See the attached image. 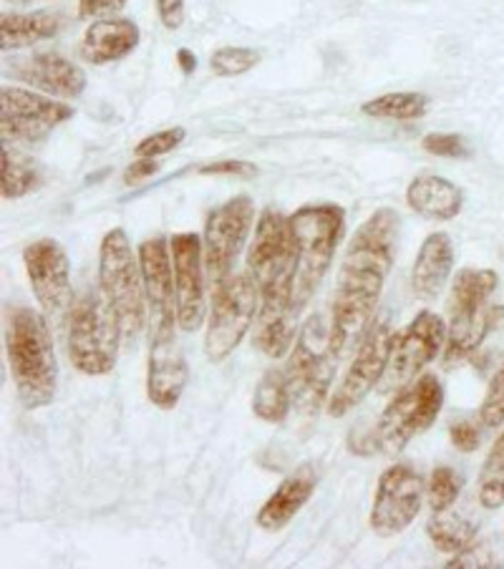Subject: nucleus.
Listing matches in <instances>:
<instances>
[{
    "instance_id": "1",
    "label": "nucleus",
    "mask_w": 504,
    "mask_h": 569,
    "mask_svg": "<svg viewBox=\"0 0 504 569\" xmlns=\"http://www.w3.org/2000/svg\"><path fill=\"white\" fill-rule=\"evenodd\" d=\"M398 214L378 210L358 227L340 262L336 296L330 308V340L340 356L346 348L360 343L370 322L376 320L378 300L384 296L388 272L396 260Z\"/></svg>"
},
{
    "instance_id": "2",
    "label": "nucleus",
    "mask_w": 504,
    "mask_h": 569,
    "mask_svg": "<svg viewBox=\"0 0 504 569\" xmlns=\"http://www.w3.org/2000/svg\"><path fill=\"white\" fill-rule=\"evenodd\" d=\"M6 353L23 409L38 411L51 406L59 388V360L46 316L31 308H16L6 322Z\"/></svg>"
},
{
    "instance_id": "3",
    "label": "nucleus",
    "mask_w": 504,
    "mask_h": 569,
    "mask_svg": "<svg viewBox=\"0 0 504 569\" xmlns=\"http://www.w3.org/2000/svg\"><path fill=\"white\" fill-rule=\"evenodd\" d=\"M296 237V274H293V306L300 312L316 296L336 258L346 232L344 207L323 202L306 204L290 217Z\"/></svg>"
},
{
    "instance_id": "4",
    "label": "nucleus",
    "mask_w": 504,
    "mask_h": 569,
    "mask_svg": "<svg viewBox=\"0 0 504 569\" xmlns=\"http://www.w3.org/2000/svg\"><path fill=\"white\" fill-rule=\"evenodd\" d=\"M99 290L117 316L123 338L135 343L147 326V292L139 252L131 250L127 232L119 227L103 234L101 240Z\"/></svg>"
},
{
    "instance_id": "5",
    "label": "nucleus",
    "mask_w": 504,
    "mask_h": 569,
    "mask_svg": "<svg viewBox=\"0 0 504 569\" xmlns=\"http://www.w3.org/2000/svg\"><path fill=\"white\" fill-rule=\"evenodd\" d=\"M444 406V388L434 373L418 376L414 383L404 386L384 413L378 416L374 429L366 439L364 453H386L396 457L418 433H424L439 419Z\"/></svg>"
},
{
    "instance_id": "6",
    "label": "nucleus",
    "mask_w": 504,
    "mask_h": 569,
    "mask_svg": "<svg viewBox=\"0 0 504 569\" xmlns=\"http://www.w3.org/2000/svg\"><path fill=\"white\" fill-rule=\"evenodd\" d=\"M123 338L117 316L101 290H87L69 310V358L83 376H107Z\"/></svg>"
},
{
    "instance_id": "7",
    "label": "nucleus",
    "mask_w": 504,
    "mask_h": 569,
    "mask_svg": "<svg viewBox=\"0 0 504 569\" xmlns=\"http://www.w3.org/2000/svg\"><path fill=\"white\" fill-rule=\"evenodd\" d=\"M494 270H462L452 282L449 312L452 333L444 346V366L452 368L482 346L497 318H504V308L487 310V300L497 290Z\"/></svg>"
},
{
    "instance_id": "8",
    "label": "nucleus",
    "mask_w": 504,
    "mask_h": 569,
    "mask_svg": "<svg viewBox=\"0 0 504 569\" xmlns=\"http://www.w3.org/2000/svg\"><path fill=\"white\" fill-rule=\"evenodd\" d=\"M336 348L330 340V322L323 316H310L303 326L293 348L288 373L293 409L303 416H316L323 403H328V391L336 373Z\"/></svg>"
},
{
    "instance_id": "9",
    "label": "nucleus",
    "mask_w": 504,
    "mask_h": 569,
    "mask_svg": "<svg viewBox=\"0 0 504 569\" xmlns=\"http://www.w3.org/2000/svg\"><path fill=\"white\" fill-rule=\"evenodd\" d=\"M247 272L260 290V300H293L296 274V237L290 217L265 207L255 222V234L247 250ZM296 308V306H293Z\"/></svg>"
},
{
    "instance_id": "10",
    "label": "nucleus",
    "mask_w": 504,
    "mask_h": 569,
    "mask_svg": "<svg viewBox=\"0 0 504 569\" xmlns=\"http://www.w3.org/2000/svg\"><path fill=\"white\" fill-rule=\"evenodd\" d=\"M260 310V290L250 272L230 274L213 290V316L207 322L205 356L209 363H223L243 343Z\"/></svg>"
},
{
    "instance_id": "11",
    "label": "nucleus",
    "mask_w": 504,
    "mask_h": 569,
    "mask_svg": "<svg viewBox=\"0 0 504 569\" xmlns=\"http://www.w3.org/2000/svg\"><path fill=\"white\" fill-rule=\"evenodd\" d=\"M255 204L247 194L227 199L225 204L215 207L205 222L202 250H205V272L209 288H220L230 278L233 262L243 252L247 237L253 232Z\"/></svg>"
},
{
    "instance_id": "12",
    "label": "nucleus",
    "mask_w": 504,
    "mask_h": 569,
    "mask_svg": "<svg viewBox=\"0 0 504 569\" xmlns=\"http://www.w3.org/2000/svg\"><path fill=\"white\" fill-rule=\"evenodd\" d=\"M394 338L396 333L386 316L370 322L366 336L360 338L354 363H350L344 381L338 383L336 391L328 398V416L340 419V416L354 411L356 406L384 381L388 358H392Z\"/></svg>"
},
{
    "instance_id": "13",
    "label": "nucleus",
    "mask_w": 504,
    "mask_h": 569,
    "mask_svg": "<svg viewBox=\"0 0 504 569\" xmlns=\"http://www.w3.org/2000/svg\"><path fill=\"white\" fill-rule=\"evenodd\" d=\"M446 346V322L442 316L432 310H422L396 333L392 358L382 381V391H402L404 386L416 381V376L424 371L432 360L442 353Z\"/></svg>"
},
{
    "instance_id": "14",
    "label": "nucleus",
    "mask_w": 504,
    "mask_h": 569,
    "mask_svg": "<svg viewBox=\"0 0 504 569\" xmlns=\"http://www.w3.org/2000/svg\"><path fill=\"white\" fill-rule=\"evenodd\" d=\"M141 278L147 292V326L149 343L172 340L177 322V296H175V268L172 250L165 237H149L139 244Z\"/></svg>"
},
{
    "instance_id": "15",
    "label": "nucleus",
    "mask_w": 504,
    "mask_h": 569,
    "mask_svg": "<svg viewBox=\"0 0 504 569\" xmlns=\"http://www.w3.org/2000/svg\"><path fill=\"white\" fill-rule=\"evenodd\" d=\"M426 483L408 463H394L378 479L374 507H370V529L378 537H396L414 525L422 515Z\"/></svg>"
},
{
    "instance_id": "16",
    "label": "nucleus",
    "mask_w": 504,
    "mask_h": 569,
    "mask_svg": "<svg viewBox=\"0 0 504 569\" xmlns=\"http://www.w3.org/2000/svg\"><path fill=\"white\" fill-rule=\"evenodd\" d=\"M71 117L73 109L63 101H51L49 97L18 87H3L0 91V131L6 141L33 144Z\"/></svg>"
},
{
    "instance_id": "17",
    "label": "nucleus",
    "mask_w": 504,
    "mask_h": 569,
    "mask_svg": "<svg viewBox=\"0 0 504 569\" xmlns=\"http://www.w3.org/2000/svg\"><path fill=\"white\" fill-rule=\"evenodd\" d=\"M175 268V296H177V322L179 330L195 333L202 328L207 300H205V250L202 237L195 232H179L169 240Z\"/></svg>"
},
{
    "instance_id": "18",
    "label": "nucleus",
    "mask_w": 504,
    "mask_h": 569,
    "mask_svg": "<svg viewBox=\"0 0 504 569\" xmlns=\"http://www.w3.org/2000/svg\"><path fill=\"white\" fill-rule=\"evenodd\" d=\"M28 282L46 316L59 318L73 306L71 262L56 240H36L23 250Z\"/></svg>"
},
{
    "instance_id": "19",
    "label": "nucleus",
    "mask_w": 504,
    "mask_h": 569,
    "mask_svg": "<svg viewBox=\"0 0 504 569\" xmlns=\"http://www.w3.org/2000/svg\"><path fill=\"white\" fill-rule=\"evenodd\" d=\"M16 79L31 83L33 89L49 93L56 99H79L87 89V73L81 66L66 59L61 53H38L23 59L13 69Z\"/></svg>"
},
{
    "instance_id": "20",
    "label": "nucleus",
    "mask_w": 504,
    "mask_h": 569,
    "mask_svg": "<svg viewBox=\"0 0 504 569\" xmlns=\"http://www.w3.org/2000/svg\"><path fill=\"white\" fill-rule=\"evenodd\" d=\"M187 363L182 350L172 340H157L149 343V373H147V396L161 411H172L179 403L187 386Z\"/></svg>"
},
{
    "instance_id": "21",
    "label": "nucleus",
    "mask_w": 504,
    "mask_h": 569,
    "mask_svg": "<svg viewBox=\"0 0 504 569\" xmlns=\"http://www.w3.org/2000/svg\"><path fill=\"white\" fill-rule=\"evenodd\" d=\"M318 483V473L313 467H300L280 481V487L273 491L270 499L265 501L260 515H258V527L265 532H280L290 525L293 519L298 517V511L308 505Z\"/></svg>"
},
{
    "instance_id": "22",
    "label": "nucleus",
    "mask_w": 504,
    "mask_h": 569,
    "mask_svg": "<svg viewBox=\"0 0 504 569\" xmlns=\"http://www.w3.org/2000/svg\"><path fill=\"white\" fill-rule=\"evenodd\" d=\"M139 26L129 18H103L93 21L81 41V56L93 66L117 63L139 46Z\"/></svg>"
},
{
    "instance_id": "23",
    "label": "nucleus",
    "mask_w": 504,
    "mask_h": 569,
    "mask_svg": "<svg viewBox=\"0 0 504 569\" xmlns=\"http://www.w3.org/2000/svg\"><path fill=\"white\" fill-rule=\"evenodd\" d=\"M298 316L300 312L293 308V300H260L253 330L255 348L273 360L288 356L296 343Z\"/></svg>"
},
{
    "instance_id": "24",
    "label": "nucleus",
    "mask_w": 504,
    "mask_h": 569,
    "mask_svg": "<svg viewBox=\"0 0 504 569\" xmlns=\"http://www.w3.org/2000/svg\"><path fill=\"white\" fill-rule=\"evenodd\" d=\"M406 202L424 220L449 222L454 217H459L464 207V194L449 179L424 174L412 179V184L406 187Z\"/></svg>"
},
{
    "instance_id": "25",
    "label": "nucleus",
    "mask_w": 504,
    "mask_h": 569,
    "mask_svg": "<svg viewBox=\"0 0 504 569\" xmlns=\"http://www.w3.org/2000/svg\"><path fill=\"white\" fill-rule=\"evenodd\" d=\"M454 268V248L446 232H434L426 237L418 248L414 270H412V290L418 298L429 300L442 292Z\"/></svg>"
},
{
    "instance_id": "26",
    "label": "nucleus",
    "mask_w": 504,
    "mask_h": 569,
    "mask_svg": "<svg viewBox=\"0 0 504 569\" xmlns=\"http://www.w3.org/2000/svg\"><path fill=\"white\" fill-rule=\"evenodd\" d=\"M61 31V16L51 11L36 13H6L0 18V49L21 51L49 41Z\"/></svg>"
},
{
    "instance_id": "27",
    "label": "nucleus",
    "mask_w": 504,
    "mask_h": 569,
    "mask_svg": "<svg viewBox=\"0 0 504 569\" xmlns=\"http://www.w3.org/2000/svg\"><path fill=\"white\" fill-rule=\"evenodd\" d=\"M293 398L288 386V373L280 368H270L253 393V413L265 423H283L290 416Z\"/></svg>"
},
{
    "instance_id": "28",
    "label": "nucleus",
    "mask_w": 504,
    "mask_h": 569,
    "mask_svg": "<svg viewBox=\"0 0 504 569\" xmlns=\"http://www.w3.org/2000/svg\"><path fill=\"white\" fill-rule=\"evenodd\" d=\"M360 111L370 119H386V121H416L429 111V97L416 91H396L384 93L366 101Z\"/></svg>"
},
{
    "instance_id": "29",
    "label": "nucleus",
    "mask_w": 504,
    "mask_h": 569,
    "mask_svg": "<svg viewBox=\"0 0 504 569\" xmlns=\"http://www.w3.org/2000/svg\"><path fill=\"white\" fill-rule=\"evenodd\" d=\"M426 535H429L439 552H462V549H467L474 542V537H477V525L467 517L449 515V511H436L429 525H426Z\"/></svg>"
},
{
    "instance_id": "30",
    "label": "nucleus",
    "mask_w": 504,
    "mask_h": 569,
    "mask_svg": "<svg viewBox=\"0 0 504 569\" xmlns=\"http://www.w3.org/2000/svg\"><path fill=\"white\" fill-rule=\"evenodd\" d=\"M41 184V172H38L36 161L31 157L21 154V151L3 147V182H0V192L3 199H21L31 194L33 189Z\"/></svg>"
},
{
    "instance_id": "31",
    "label": "nucleus",
    "mask_w": 504,
    "mask_h": 569,
    "mask_svg": "<svg viewBox=\"0 0 504 569\" xmlns=\"http://www.w3.org/2000/svg\"><path fill=\"white\" fill-rule=\"evenodd\" d=\"M462 495V477L452 467H436L426 483V497H429V507L436 511H446Z\"/></svg>"
},
{
    "instance_id": "32",
    "label": "nucleus",
    "mask_w": 504,
    "mask_h": 569,
    "mask_svg": "<svg viewBox=\"0 0 504 569\" xmlns=\"http://www.w3.org/2000/svg\"><path fill=\"white\" fill-rule=\"evenodd\" d=\"M260 61V53L253 49H240V46H225L217 49L209 59V69L223 79H233V76H243L250 69H255Z\"/></svg>"
},
{
    "instance_id": "33",
    "label": "nucleus",
    "mask_w": 504,
    "mask_h": 569,
    "mask_svg": "<svg viewBox=\"0 0 504 569\" xmlns=\"http://www.w3.org/2000/svg\"><path fill=\"white\" fill-rule=\"evenodd\" d=\"M480 421L482 426H490V429H497V426L504 423V366L487 388V396H484L480 409Z\"/></svg>"
},
{
    "instance_id": "34",
    "label": "nucleus",
    "mask_w": 504,
    "mask_h": 569,
    "mask_svg": "<svg viewBox=\"0 0 504 569\" xmlns=\"http://www.w3.org/2000/svg\"><path fill=\"white\" fill-rule=\"evenodd\" d=\"M185 137H187V131L182 127L157 131V134L141 139L135 151H137V157H149V159L165 157V154H169V151L182 144Z\"/></svg>"
},
{
    "instance_id": "35",
    "label": "nucleus",
    "mask_w": 504,
    "mask_h": 569,
    "mask_svg": "<svg viewBox=\"0 0 504 569\" xmlns=\"http://www.w3.org/2000/svg\"><path fill=\"white\" fill-rule=\"evenodd\" d=\"M422 144L434 157H444V159H470L472 157L467 139L459 134H426Z\"/></svg>"
},
{
    "instance_id": "36",
    "label": "nucleus",
    "mask_w": 504,
    "mask_h": 569,
    "mask_svg": "<svg viewBox=\"0 0 504 569\" xmlns=\"http://www.w3.org/2000/svg\"><path fill=\"white\" fill-rule=\"evenodd\" d=\"M199 174H205V177H255L258 174V169H255L250 161L225 159V161H213V164L199 167Z\"/></svg>"
},
{
    "instance_id": "37",
    "label": "nucleus",
    "mask_w": 504,
    "mask_h": 569,
    "mask_svg": "<svg viewBox=\"0 0 504 569\" xmlns=\"http://www.w3.org/2000/svg\"><path fill=\"white\" fill-rule=\"evenodd\" d=\"M449 569H462V567H494V555L490 552L487 545H474L472 549H462L449 565H444Z\"/></svg>"
},
{
    "instance_id": "38",
    "label": "nucleus",
    "mask_w": 504,
    "mask_h": 569,
    "mask_svg": "<svg viewBox=\"0 0 504 569\" xmlns=\"http://www.w3.org/2000/svg\"><path fill=\"white\" fill-rule=\"evenodd\" d=\"M449 439L454 443V449L470 453L480 446V431H477V426L470 421H456L449 429Z\"/></svg>"
},
{
    "instance_id": "39",
    "label": "nucleus",
    "mask_w": 504,
    "mask_h": 569,
    "mask_svg": "<svg viewBox=\"0 0 504 569\" xmlns=\"http://www.w3.org/2000/svg\"><path fill=\"white\" fill-rule=\"evenodd\" d=\"M161 26L167 31H177L185 23V0H155Z\"/></svg>"
},
{
    "instance_id": "40",
    "label": "nucleus",
    "mask_w": 504,
    "mask_h": 569,
    "mask_svg": "<svg viewBox=\"0 0 504 569\" xmlns=\"http://www.w3.org/2000/svg\"><path fill=\"white\" fill-rule=\"evenodd\" d=\"M161 169V161L157 159H149V157H137V161H131L127 167V172H123V184H139L145 182V179L155 177Z\"/></svg>"
},
{
    "instance_id": "41",
    "label": "nucleus",
    "mask_w": 504,
    "mask_h": 569,
    "mask_svg": "<svg viewBox=\"0 0 504 569\" xmlns=\"http://www.w3.org/2000/svg\"><path fill=\"white\" fill-rule=\"evenodd\" d=\"M480 505L484 509H500L504 505V477H482Z\"/></svg>"
},
{
    "instance_id": "42",
    "label": "nucleus",
    "mask_w": 504,
    "mask_h": 569,
    "mask_svg": "<svg viewBox=\"0 0 504 569\" xmlns=\"http://www.w3.org/2000/svg\"><path fill=\"white\" fill-rule=\"evenodd\" d=\"M127 0H79V18L89 21V18H103L121 11Z\"/></svg>"
},
{
    "instance_id": "43",
    "label": "nucleus",
    "mask_w": 504,
    "mask_h": 569,
    "mask_svg": "<svg viewBox=\"0 0 504 569\" xmlns=\"http://www.w3.org/2000/svg\"><path fill=\"white\" fill-rule=\"evenodd\" d=\"M482 477H504V431L497 441H494L487 463H484Z\"/></svg>"
},
{
    "instance_id": "44",
    "label": "nucleus",
    "mask_w": 504,
    "mask_h": 569,
    "mask_svg": "<svg viewBox=\"0 0 504 569\" xmlns=\"http://www.w3.org/2000/svg\"><path fill=\"white\" fill-rule=\"evenodd\" d=\"M179 66H182L185 73H192L197 69V61H195V53H189L187 49L179 51Z\"/></svg>"
}]
</instances>
